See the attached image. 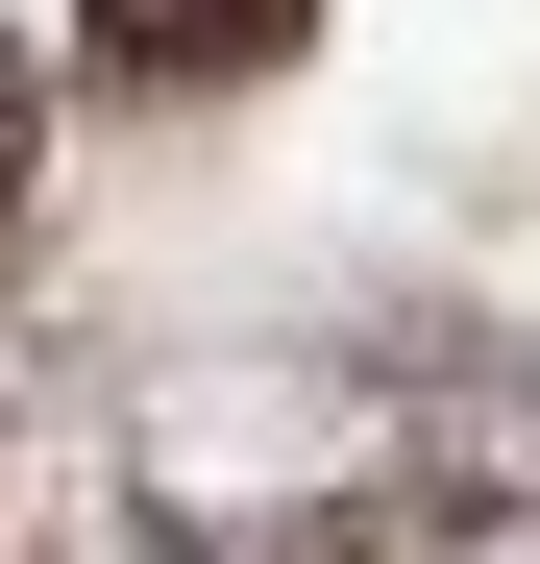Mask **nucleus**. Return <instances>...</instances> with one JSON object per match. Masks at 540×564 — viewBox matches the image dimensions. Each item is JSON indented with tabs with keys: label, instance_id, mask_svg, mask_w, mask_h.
Segmentation results:
<instances>
[{
	"label": "nucleus",
	"instance_id": "obj_1",
	"mask_svg": "<svg viewBox=\"0 0 540 564\" xmlns=\"http://www.w3.org/2000/svg\"><path fill=\"white\" fill-rule=\"evenodd\" d=\"M246 25H270V0H123V50H148V74H197V50H246Z\"/></svg>",
	"mask_w": 540,
	"mask_h": 564
},
{
	"label": "nucleus",
	"instance_id": "obj_3",
	"mask_svg": "<svg viewBox=\"0 0 540 564\" xmlns=\"http://www.w3.org/2000/svg\"><path fill=\"white\" fill-rule=\"evenodd\" d=\"M0 197H25V74H0Z\"/></svg>",
	"mask_w": 540,
	"mask_h": 564
},
{
	"label": "nucleus",
	"instance_id": "obj_2",
	"mask_svg": "<svg viewBox=\"0 0 540 564\" xmlns=\"http://www.w3.org/2000/svg\"><path fill=\"white\" fill-rule=\"evenodd\" d=\"M148 564H344V540H148Z\"/></svg>",
	"mask_w": 540,
	"mask_h": 564
}]
</instances>
